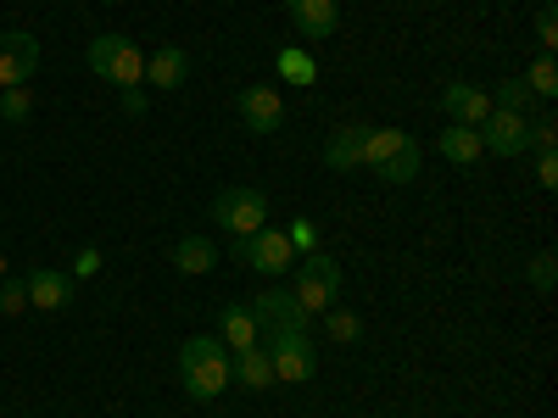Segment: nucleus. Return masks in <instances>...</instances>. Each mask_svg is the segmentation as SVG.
Instances as JSON below:
<instances>
[{
    "mask_svg": "<svg viewBox=\"0 0 558 418\" xmlns=\"http://www.w3.org/2000/svg\"><path fill=\"white\" fill-rule=\"evenodd\" d=\"M179 374H184V391H191L196 402H213L229 380V346L218 335H196V341H184L179 346Z\"/></svg>",
    "mask_w": 558,
    "mask_h": 418,
    "instance_id": "1",
    "label": "nucleus"
},
{
    "mask_svg": "<svg viewBox=\"0 0 558 418\" xmlns=\"http://www.w3.org/2000/svg\"><path fill=\"white\" fill-rule=\"evenodd\" d=\"M263 352L274 362V385H302L318 374V352L307 341V323H279V330H263Z\"/></svg>",
    "mask_w": 558,
    "mask_h": 418,
    "instance_id": "2",
    "label": "nucleus"
},
{
    "mask_svg": "<svg viewBox=\"0 0 558 418\" xmlns=\"http://www.w3.org/2000/svg\"><path fill=\"white\" fill-rule=\"evenodd\" d=\"M89 73L118 84V89H134L140 78H146V51L123 34H96L89 39Z\"/></svg>",
    "mask_w": 558,
    "mask_h": 418,
    "instance_id": "3",
    "label": "nucleus"
},
{
    "mask_svg": "<svg viewBox=\"0 0 558 418\" xmlns=\"http://www.w3.org/2000/svg\"><path fill=\"white\" fill-rule=\"evenodd\" d=\"M291 296H296V307H302V312H324V307H336V302H341V262H336V257H324V251H307Z\"/></svg>",
    "mask_w": 558,
    "mask_h": 418,
    "instance_id": "4",
    "label": "nucleus"
},
{
    "mask_svg": "<svg viewBox=\"0 0 558 418\" xmlns=\"http://www.w3.org/2000/svg\"><path fill=\"white\" fill-rule=\"evenodd\" d=\"M213 218L229 229V235H257L263 218H268V201L257 184H229V190H218L213 201Z\"/></svg>",
    "mask_w": 558,
    "mask_h": 418,
    "instance_id": "5",
    "label": "nucleus"
},
{
    "mask_svg": "<svg viewBox=\"0 0 558 418\" xmlns=\"http://www.w3.org/2000/svg\"><path fill=\"white\" fill-rule=\"evenodd\" d=\"M235 257L246 262V268H257V273H268V279H279V273H291V262H296V251H291V241H286V229H257V235H235Z\"/></svg>",
    "mask_w": 558,
    "mask_h": 418,
    "instance_id": "6",
    "label": "nucleus"
},
{
    "mask_svg": "<svg viewBox=\"0 0 558 418\" xmlns=\"http://www.w3.org/2000/svg\"><path fill=\"white\" fill-rule=\"evenodd\" d=\"M34 73H39V39L23 28L0 34V89H23Z\"/></svg>",
    "mask_w": 558,
    "mask_h": 418,
    "instance_id": "7",
    "label": "nucleus"
},
{
    "mask_svg": "<svg viewBox=\"0 0 558 418\" xmlns=\"http://www.w3.org/2000/svg\"><path fill=\"white\" fill-rule=\"evenodd\" d=\"M525 134H531V123H525V112H486V123H481V146L492 151V157H520L525 151Z\"/></svg>",
    "mask_w": 558,
    "mask_h": 418,
    "instance_id": "8",
    "label": "nucleus"
},
{
    "mask_svg": "<svg viewBox=\"0 0 558 418\" xmlns=\"http://www.w3.org/2000/svg\"><path fill=\"white\" fill-rule=\"evenodd\" d=\"M241 118L252 134H279V123H286V101H279L274 84H246L241 89Z\"/></svg>",
    "mask_w": 558,
    "mask_h": 418,
    "instance_id": "9",
    "label": "nucleus"
},
{
    "mask_svg": "<svg viewBox=\"0 0 558 418\" xmlns=\"http://www.w3.org/2000/svg\"><path fill=\"white\" fill-rule=\"evenodd\" d=\"M23 285H28V307H39V312H62L73 302V273H62V268H34Z\"/></svg>",
    "mask_w": 558,
    "mask_h": 418,
    "instance_id": "10",
    "label": "nucleus"
},
{
    "mask_svg": "<svg viewBox=\"0 0 558 418\" xmlns=\"http://www.w3.org/2000/svg\"><path fill=\"white\" fill-rule=\"evenodd\" d=\"M441 107H447V118H452V123L481 128V123H486V112H492V96L458 78V84H447V89H441Z\"/></svg>",
    "mask_w": 558,
    "mask_h": 418,
    "instance_id": "11",
    "label": "nucleus"
},
{
    "mask_svg": "<svg viewBox=\"0 0 558 418\" xmlns=\"http://www.w3.org/2000/svg\"><path fill=\"white\" fill-rule=\"evenodd\" d=\"M286 12H291V23L307 39H330L341 28V7H336V0H286Z\"/></svg>",
    "mask_w": 558,
    "mask_h": 418,
    "instance_id": "12",
    "label": "nucleus"
},
{
    "mask_svg": "<svg viewBox=\"0 0 558 418\" xmlns=\"http://www.w3.org/2000/svg\"><path fill=\"white\" fill-rule=\"evenodd\" d=\"M363 139H368V123H341L330 139H324V162H330L336 173L363 168Z\"/></svg>",
    "mask_w": 558,
    "mask_h": 418,
    "instance_id": "13",
    "label": "nucleus"
},
{
    "mask_svg": "<svg viewBox=\"0 0 558 418\" xmlns=\"http://www.w3.org/2000/svg\"><path fill=\"white\" fill-rule=\"evenodd\" d=\"M218 341L229 346V352H246V346H257L263 341V330H257V318H252V307H223L218 312Z\"/></svg>",
    "mask_w": 558,
    "mask_h": 418,
    "instance_id": "14",
    "label": "nucleus"
},
{
    "mask_svg": "<svg viewBox=\"0 0 558 418\" xmlns=\"http://www.w3.org/2000/svg\"><path fill=\"white\" fill-rule=\"evenodd\" d=\"M229 374H235L246 391H268V385H274V362H268L263 341L246 346V352H229Z\"/></svg>",
    "mask_w": 558,
    "mask_h": 418,
    "instance_id": "15",
    "label": "nucleus"
},
{
    "mask_svg": "<svg viewBox=\"0 0 558 418\" xmlns=\"http://www.w3.org/2000/svg\"><path fill=\"white\" fill-rule=\"evenodd\" d=\"M146 78H151L157 89H179L184 78H191V57H184L179 45H162L157 57H146Z\"/></svg>",
    "mask_w": 558,
    "mask_h": 418,
    "instance_id": "16",
    "label": "nucleus"
},
{
    "mask_svg": "<svg viewBox=\"0 0 558 418\" xmlns=\"http://www.w3.org/2000/svg\"><path fill=\"white\" fill-rule=\"evenodd\" d=\"M408 139H413V134H402V128H368V139H363V168L380 173V168L408 146Z\"/></svg>",
    "mask_w": 558,
    "mask_h": 418,
    "instance_id": "17",
    "label": "nucleus"
},
{
    "mask_svg": "<svg viewBox=\"0 0 558 418\" xmlns=\"http://www.w3.org/2000/svg\"><path fill=\"white\" fill-rule=\"evenodd\" d=\"M481 128H463V123H452L447 134H441V157L447 162H458V168H470V162H481Z\"/></svg>",
    "mask_w": 558,
    "mask_h": 418,
    "instance_id": "18",
    "label": "nucleus"
},
{
    "mask_svg": "<svg viewBox=\"0 0 558 418\" xmlns=\"http://www.w3.org/2000/svg\"><path fill=\"white\" fill-rule=\"evenodd\" d=\"M213 262H218V251H213V241H202V235H191V241L173 246V268H179V273H213Z\"/></svg>",
    "mask_w": 558,
    "mask_h": 418,
    "instance_id": "19",
    "label": "nucleus"
},
{
    "mask_svg": "<svg viewBox=\"0 0 558 418\" xmlns=\"http://www.w3.org/2000/svg\"><path fill=\"white\" fill-rule=\"evenodd\" d=\"M274 67H279V78H291V84H302V89H307V84L318 78V62H313V57L302 51V45H286V51H279V62H274Z\"/></svg>",
    "mask_w": 558,
    "mask_h": 418,
    "instance_id": "20",
    "label": "nucleus"
},
{
    "mask_svg": "<svg viewBox=\"0 0 558 418\" xmlns=\"http://www.w3.org/2000/svg\"><path fill=\"white\" fill-rule=\"evenodd\" d=\"M525 89H531V96H542V101H547V96H558V62H553L547 51L525 67Z\"/></svg>",
    "mask_w": 558,
    "mask_h": 418,
    "instance_id": "21",
    "label": "nucleus"
},
{
    "mask_svg": "<svg viewBox=\"0 0 558 418\" xmlns=\"http://www.w3.org/2000/svg\"><path fill=\"white\" fill-rule=\"evenodd\" d=\"M324 330H330L336 341H363V318L357 312H347V307H324Z\"/></svg>",
    "mask_w": 558,
    "mask_h": 418,
    "instance_id": "22",
    "label": "nucleus"
},
{
    "mask_svg": "<svg viewBox=\"0 0 558 418\" xmlns=\"http://www.w3.org/2000/svg\"><path fill=\"white\" fill-rule=\"evenodd\" d=\"M492 107H497V112H525V107H531L525 78H502V84H497V96H492Z\"/></svg>",
    "mask_w": 558,
    "mask_h": 418,
    "instance_id": "23",
    "label": "nucleus"
},
{
    "mask_svg": "<svg viewBox=\"0 0 558 418\" xmlns=\"http://www.w3.org/2000/svg\"><path fill=\"white\" fill-rule=\"evenodd\" d=\"M34 112V96H28V84L23 89H0V118H7V123H23Z\"/></svg>",
    "mask_w": 558,
    "mask_h": 418,
    "instance_id": "24",
    "label": "nucleus"
},
{
    "mask_svg": "<svg viewBox=\"0 0 558 418\" xmlns=\"http://www.w3.org/2000/svg\"><path fill=\"white\" fill-rule=\"evenodd\" d=\"M286 241H291V251H296V257L318 251V223H313V218H296V223L286 229Z\"/></svg>",
    "mask_w": 558,
    "mask_h": 418,
    "instance_id": "25",
    "label": "nucleus"
},
{
    "mask_svg": "<svg viewBox=\"0 0 558 418\" xmlns=\"http://www.w3.org/2000/svg\"><path fill=\"white\" fill-rule=\"evenodd\" d=\"M28 307V285H23V279H0V312H23Z\"/></svg>",
    "mask_w": 558,
    "mask_h": 418,
    "instance_id": "26",
    "label": "nucleus"
},
{
    "mask_svg": "<svg viewBox=\"0 0 558 418\" xmlns=\"http://www.w3.org/2000/svg\"><path fill=\"white\" fill-rule=\"evenodd\" d=\"M553 139H558L553 118H536V123H531V134H525V146H536V157H542V151H553Z\"/></svg>",
    "mask_w": 558,
    "mask_h": 418,
    "instance_id": "27",
    "label": "nucleus"
},
{
    "mask_svg": "<svg viewBox=\"0 0 558 418\" xmlns=\"http://www.w3.org/2000/svg\"><path fill=\"white\" fill-rule=\"evenodd\" d=\"M536 39H542V51L553 57V45H558V12H553V7H542V17H536Z\"/></svg>",
    "mask_w": 558,
    "mask_h": 418,
    "instance_id": "28",
    "label": "nucleus"
},
{
    "mask_svg": "<svg viewBox=\"0 0 558 418\" xmlns=\"http://www.w3.org/2000/svg\"><path fill=\"white\" fill-rule=\"evenodd\" d=\"M553 273H558V268H553V251H542V257L531 262V285H536V291H553Z\"/></svg>",
    "mask_w": 558,
    "mask_h": 418,
    "instance_id": "29",
    "label": "nucleus"
},
{
    "mask_svg": "<svg viewBox=\"0 0 558 418\" xmlns=\"http://www.w3.org/2000/svg\"><path fill=\"white\" fill-rule=\"evenodd\" d=\"M536 184H542V190H553V184H558V157L553 151L536 157Z\"/></svg>",
    "mask_w": 558,
    "mask_h": 418,
    "instance_id": "30",
    "label": "nucleus"
},
{
    "mask_svg": "<svg viewBox=\"0 0 558 418\" xmlns=\"http://www.w3.org/2000/svg\"><path fill=\"white\" fill-rule=\"evenodd\" d=\"M96 268H101V251H78V279L96 273Z\"/></svg>",
    "mask_w": 558,
    "mask_h": 418,
    "instance_id": "31",
    "label": "nucleus"
},
{
    "mask_svg": "<svg viewBox=\"0 0 558 418\" xmlns=\"http://www.w3.org/2000/svg\"><path fill=\"white\" fill-rule=\"evenodd\" d=\"M123 107H129V112H146V96H140V84L123 89Z\"/></svg>",
    "mask_w": 558,
    "mask_h": 418,
    "instance_id": "32",
    "label": "nucleus"
},
{
    "mask_svg": "<svg viewBox=\"0 0 558 418\" xmlns=\"http://www.w3.org/2000/svg\"><path fill=\"white\" fill-rule=\"evenodd\" d=\"M0 279H7V257H0Z\"/></svg>",
    "mask_w": 558,
    "mask_h": 418,
    "instance_id": "33",
    "label": "nucleus"
}]
</instances>
